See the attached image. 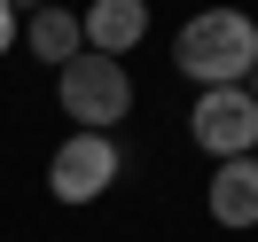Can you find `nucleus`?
Returning <instances> with one entry per match:
<instances>
[{
  "label": "nucleus",
  "mask_w": 258,
  "mask_h": 242,
  "mask_svg": "<svg viewBox=\"0 0 258 242\" xmlns=\"http://www.w3.org/2000/svg\"><path fill=\"white\" fill-rule=\"evenodd\" d=\"M79 24H86V47L94 55H125V47H141V32H149V0H94Z\"/></svg>",
  "instance_id": "nucleus-6"
},
{
  "label": "nucleus",
  "mask_w": 258,
  "mask_h": 242,
  "mask_svg": "<svg viewBox=\"0 0 258 242\" xmlns=\"http://www.w3.org/2000/svg\"><path fill=\"white\" fill-rule=\"evenodd\" d=\"M24 47H32L39 63H71V55L86 47V24L71 16V8L47 0V8H32V24H24Z\"/></svg>",
  "instance_id": "nucleus-7"
},
{
  "label": "nucleus",
  "mask_w": 258,
  "mask_h": 242,
  "mask_svg": "<svg viewBox=\"0 0 258 242\" xmlns=\"http://www.w3.org/2000/svg\"><path fill=\"white\" fill-rule=\"evenodd\" d=\"M55 94H63L71 125H86V133L117 125V117L133 110V78H125V63H117V55H94V47H79L63 70H55Z\"/></svg>",
  "instance_id": "nucleus-2"
},
{
  "label": "nucleus",
  "mask_w": 258,
  "mask_h": 242,
  "mask_svg": "<svg viewBox=\"0 0 258 242\" xmlns=\"http://www.w3.org/2000/svg\"><path fill=\"white\" fill-rule=\"evenodd\" d=\"M188 125H196V141L211 156H250L258 148V94L250 86H204Z\"/></svg>",
  "instance_id": "nucleus-3"
},
{
  "label": "nucleus",
  "mask_w": 258,
  "mask_h": 242,
  "mask_svg": "<svg viewBox=\"0 0 258 242\" xmlns=\"http://www.w3.org/2000/svg\"><path fill=\"white\" fill-rule=\"evenodd\" d=\"M16 47V8H8V0H0V55Z\"/></svg>",
  "instance_id": "nucleus-8"
},
{
  "label": "nucleus",
  "mask_w": 258,
  "mask_h": 242,
  "mask_svg": "<svg viewBox=\"0 0 258 242\" xmlns=\"http://www.w3.org/2000/svg\"><path fill=\"white\" fill-rule=\"evenodd\" d=\"M172 63L188 70L196 86H242L258 70V24L242 16V8H204V16L180 24Z\"/></svg>",
  "instance_id": "nucleus-1"
},
{
  "label": "nucleus",
  "mask_w": 258,
  "mask_h": 242,
  "mask_svg": "<svg viewBox=\"0 0 258 242\" xmlns=\"http://www.w3.org/2000/svg\"><path fill=\"white\" fill-rule=\"evenodd\" d=\"M250 94H258V70H250Z\"/></svg>",
  "instance_id": "nucleus-10"
},
{
  "label": "nucleus",
  "mask_w": 258,
  "mask_h": 242,
  "mask_svg": "<svg viewBox=\"0 0 258 242\" xmlns=\"http://www.w3.org/2000/svg\"><path fill=\"white\" fill-rule=\"evenodd\" d=\"M110 180H117V141H110V133H86V125H79V133L47 156V188H55V203H94Z\"/></svg>",
  "instance_id": "nucleus-4"
},
{
  "label": "nucleus",
  "mask_w": 258,
  "mask_h": 242,
  "mask_svg": "<svg viewBox=\"0 0 258 242\" xmlns=\"http://www.w3.org/2000/svg\"><path fill=\"white\" fill-rule=\"evenodd\" d=\"M8 8H47V0H8Z\"/></svg>",
  "instance_id": "nucleus-9"
},
{
  "label": "nucleus",
  "mask_w": 258,
  "mask_h": 242,
  "mask_svg": "<svg viewBox=\"0 0 258 242\" xmlns=\"http://www.w3.org/2000/svg\"><path fill=\"white\" fill-rule=\"evenodd\" d=\"M211 219L219 226H258V148L250 156H219V172H211Z\"/></svg>",
  "instance_id": "nucleus-5"
}]
</instances>
